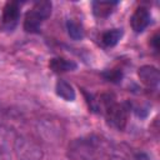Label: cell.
Wrapping results in <instances>:
<instances>
[{
	"mask_svg": "<svg viewBox=\"0 0 160 160\" xmlns=\"http://www.w3.org/2000/svg\"><path fill=\"white\" fill-rule=\"evenodd\" d=\"M49 66L55 72H66V71H74L78 65L75 61L65 59V58H52L49 62Z\"/></svg>",
	"mask_w": 160,
	"mask_h": 160,
	"instance_id": "obj_10",
	"label": "cell"
},
{
	"mask_svg": "<svg viewBox=\"0 0 160 160\" xmlns=\"http://www.w3.org/2000/svg\"><path fill=\"white\" fill-rule=\"evenodd\" d=\"M66 29H68L69 36L72 40H81L85 35V31H84L81 22L76 21L75 19H69L66 21Z\"/></svg>",
	"mask_w": 160,
	"mask_h": 160,
	"instance_id": "obj_13",
	"label": "cell"
},
{
	"mask_svg": "<svg viewBox=\"0 0 160 160\" xmlns=\"http://www.w3.org/2000/svg\"><path fill=\"white\" fill-rule=\"evenodd\" d=\"M158 41H159V40H158V36L155 35V36L152 38V41H151V42H152V45H154V48H155V50H158V49H159V46H158Z\"/></svg>",
	"mask_w": 160,
	"mask_h": 160,
	"instance_id": "obj_15",
	"label": "cell"
},
{
	"mask_svg": "<svg viewBox=\"0 0 160 160\" xmlns=\"http://www.w3.org/2000/svg\"><path fill=\"white\" fill-rule=\"evenodd\" d=\"M16 135L6 125L0 124V154H6L12 150Z\"/></svg>",
	"mask_w": 160,
	"mask_h": 160,
	"instance_id": "obj_7",
	"label": "cell"
},
{
	"mask_svg": "<svg viewBox=\"0 0 160 160\" xmlns=\"http://www.w3.org/2000/svg\"><path fill=\"white\" fill-rule=\"evenodd\" d=\"M55 92L59 98L64 99L65 101H74L76 98L75 90L70 82H68L64 79H59L55 84Z\"/></svg>",
	"mask_w": 160,
	"mask_h": 160,
	"instance_id": "obj_9",
	"label": "cell"
},
{
	"mask_svg": "<svg viewBox=\"0 0 160 160\" xmlns=\"http://www.w3.org/2000/svg\"><path fill=\"white\" fill-rule=\"evenodd\" d=\"M138 76H139L140 81L148 88H156L160 81L159 70L151 65H144V66L139 68Z\"/></svg>",
	"mask_w": 160,
	"mask_h": 160,
	"instance_id": "obj_6",
	"label": "cell"
},
{
	"mask_svg": "<svg viewBox=\"0 0 160 160\" xmlns=\"http://www.w3.org/2000/svg\"><path fill=\"white\" fill-rule=\"evenodd\" d=\"M52 4L50 1H39L26 12L24 19V30L28 32H38L41 24L50 16Z\"/></svg>",
	"mask_w": 160,
	"mask_h": 160,
	"instance_id": "obj_3",
	"label": "cell"
},
{
	"mask_svg": "<svg viewBox=\"0 0 160 160\" xmlns=\"http://www.w3.org/2000/svg\"><path fill=\"white\" fill-rule=\"evenodd\" d=\"M116 4V1H94L92 12L96 18H106L112 12Z\"/></svg>",
	"mask_w": 160,
	"mask_h": 160,
	"instance_id": "obj_11",
	"label": "cell"
},
{
	"mask_svg": "<svg viewBox=\"0 0 160 160\" xmlns=\"http://www.w3.org/2000/svg\"><path fill=\"white\" fill-rule=\"evenodd\" d=\"M102 76L111 82H119L122 79V71L121 70H108L105 72H102Z\"/></svg>",
	"mask_w": 160,
	"mask_h": 160,
	"instance_id": "obj_14",
	"label": "cell"
},
{
	"mask_svg": "<svg viewBox=\"0 0 160 160\" xmlns=\"http://www.w3.org/2000/svg\"><path fill=\"white\" fill-rule=\"evenodd\" d=\"M68 154L71 160H101L104 155L102 141L96 136L76 139L69 145Z\"/></svg>",
	"mask_w": 160,
	"mask_h": 160,
	"instance_id": "obj_2",
	"label": "cell"
},
{
	"mask_svg": "<svg viewBox=\"0 0 160 160\" xmlns=\"http://www.w3.org/2000/svg\"><path fill=\"white\" fill-rule=\"evenodd\" d=\"M20 15V6L16 1H8L2 9V22L6 25H14Z\"/></svg>",
	"mask_w": 160,
	"mask_h": 160,
	"instance_id": "obj_8",
	"label": "cell"
},
{
	"mask_svg": "<svg viewBox=\"0 0 160 160\" xmlns=\"http://www.w3.org/2000/svg\"><path fill=\"white\" fill-rule=\"evenodd\" d=\"M121 38H122V29H111L102 32L101 42L104 44V46L111 48V46H115Z\"/></svg>",
	"mask_w": 160,
	"mask_h": 160,
	"instance_id": "obj_12",
	"label": "cell"
},
{
	"mask_svg": "<svg viewBox=\"0 0 160 160\" xmlns=\"http://www.w3.org/2000/svg\"><path fill=\"white\" fill-rule=\"evenodd\" d=\"M12 150L18 160H41L42 158L40 145L28 136H16Z\"/></svg>",
	"mask_w": 160,
	"mask_h": 160,
	"instance_id": "obj_4",
	"label": "cell"
},
{
	"mask_svg": "<svg viewBox=\"0 0 160 160\" xmlns=\"http://www.w3.org/2000/svg\"><path fill=\"white\" fill-rule=\"evenodd\" d=\"M109 160H124V159H121L119 156H111V158H109Z\"/></svg>",
	"mask_w": 160,
	"mask_h": 160,
	"instance_id": "obj_16",
	"label": "cell"
},
{
	"mask_svg": "<svg viewBox=\"0 0 160 160\" xmlns=\"http://www.w3.org/2000/svg\"><path fill=\"white\" fill-rule=\"evenodd\" d=\"M150 21H151V15H150V11L145 6L136 8V10L130 18V25L135 32L144 31L149 26Z\"/></svg>",
	"mask_w": 160,
	"mask_h": 160,
	"instance_id": "obj_5",
	"label": "cell"
},
{
	"mask_svg": "<svg viewBox=\"0 0 160 160\" xmlns=\"http://www.w3.org/2000/svg\"><path fill=\"white\" fill-rule=\"evenodd\" d=\"M96 106L94 110H100L108 124L118 130H124L128 121V106L126 104H119L110 94H102L98 100H94Z\"/></svg>",
	"mask_w": 160,
	"mask_h": 160,
	"instance_id": "obj_1",
	"label": "cell"
}]
</instances>
